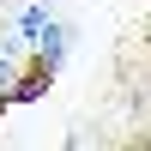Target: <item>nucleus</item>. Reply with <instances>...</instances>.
Returning <instances> with one entry per match:
<instances>
[{"instance_id":"nucleus-1","label":"nucleus","mask_w":151,"mask_h":151,"mask_svg":"<svg viewBox=\"0 0 151 151\" xmlns=\"http://www.w3.org/2000/svg\"><path fill=\"white\" fill-rule=\"evenodd\" d=\"M12 36H18L24 48H36V42L48 36V6H24V12H18V24H12Z\"/></svg>"},{"instance_id":"nucleus-2","label":"nucleus","mask_w":151,"mask_h":151,"mask_svg":"<svg viewBox=\"0 0 151 151\" xmlns=\"http://www.w3.org/2000/svg\"><path fill=\"white\" fill-rule=\"evenodd\" d=\"M145 139H151V133H145Z\"/></svg>"}]
</instances>
